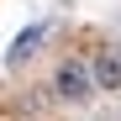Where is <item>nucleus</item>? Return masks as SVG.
Returning <instances> with one entry per match:
<instances>
[{
	"label": "nucleus",
	"mask_w": 121,
	"mask_h": 121,
	"mask_svg": "<svg viewBox=\"0 0 121 121\" xmlns=\"http://www.w3.org/2000/svg\"><path fill=\"white\" fill-rule=\"evenodd\" d=\"M58 95H69V100H84V95H90V74L79 69V63H63V69H58Z\"/></svg>",
	"instance_id": "obj_1"
},
{
	"label": "nucleus",
	"mask_w": 121,
	"mask_h": 121,
	"mask_svg": "<svg viewBox=\"0 0 121 121\" xmlns=\"http://www.w3.org/2000/svg\"><path fill=\"white\" fill-rule=\"evenodd\" d=\"M42 37H48V26H26L21 37H16V48H11V69L21 63V58H32V53H37V42H42Z\"/></svg>",
	"instance_id": "obj_3"
},
{
	"label": "nucleus",
	"mask_w": 121,
	"mask_h": 121,
	"mask_svg": "<svg viewBox=\"0 0 121 121\" xmlns=\"http://www.w3.org/2000/svg\"><path fill=\"white\" fill-rule=\"evenodd\" d=\"M95 84L100 90H121V58H111V53L95 58Z\"/></svg>",
	"instance_id": "obj_2"
}]
</instances>
